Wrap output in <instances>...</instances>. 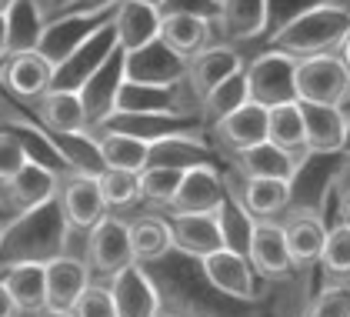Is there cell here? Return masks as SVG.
I'll return each mask as SVG.
<instances>
[{
  "mask_svg": "<svg viewBox=\"0 0 350 317\" xmlns=\"http://www.w3.org/2000/svg\"><path fill=\"white\" fill-rule=\"evenodd\" d=\"M204 277L211 281V288L234 301H254L257 297V274L247 261V254L241 251H230V247H220L214 254H207L204 261Z\"/></svg>",
  "mask_w": 350,
  "mask_h": 317,
  "instance_id": "cell-17",
  "label": "cell"
},
{
  "mask_svg": "<svg viewBox=\"0 0 350 317\" xmlns=\"http://www.w3.org/2000/svg\"><path fill=\"white\" fill-rule=\"evenodd\" d=\"M337 57L344 60V67H347V71H350V30H347V37L340 40V47H337Z\"/></svg>",
  "mask_w": 350,
  "mask_h": 317,
  "instance_id": "cell-52",
  "label": "cell"
},
{
  "mask_svg": "<svg viewBox=\"0 0 350 317\" xmlns=\"http://www.w3.org/2000/svg\"><path fill=\"white\" fill-rule=\"evenodd\" d=\"M94 281L87 261L74 257V254H57L47 261V307L57 311H70L74 301L83 294V288Z\"/></svg>",
  "mask_w": 350,
  "mask_h": 317,
  "instance_id": "cell-27",
  "label": "cell"
},
{
  "mask_svg": "<svg viewBox=\"0 0 350 317\" xmlns=\"http://www.w3.org/2000/svg\"><path fill=\"white\" fill-rule=\"evenodd\" d=\"M217 27L211 21H200V17H187V14H167L161 17V37L170 51H177L180 57H193L204 47H211V37H214Z\"/></svg>",
  "mask_w": 350,
  "mask_h": 317,
  "instance_id": "cell-32",
  "label": "cell"
},
{
  "mask_svg": "<svg viewBox=\"0 0 350 317\" xmlns=\"http://www.w3.org/2000/svg\"><path fill=\"white\" fill-rule=\"evenodd\" d=\"M0 238H3V220H0Z\"/></svg>",
  "mask_w": 350,
  "mask_h": 317,
  "instance_id": "cell-59",
  "label": "cell"
},
{
  "mask_svg": "<svg viewBox=\"0 0 350 317\" xmlns=\"http://www.w3.org/2000/svg\"><path fill=\"white\" fill-rule=\"evenodd\" d=\"M57 204H60L67 227L81 231V234H87L97 220H104L110 214L104 204V194L97 187V177H90V174H64L60 187H57Z\"/></svg>",
  "mask_w": 350,
  "mask_h": 317,
  "instance_id": "cell-9",
  "label": "cell"
},
{
  "mask_svg": "<svg viewBox=\"0 0 350 317\" xmlns=\"http://www.w3.org/2000/svg\"><path fill=\"white\" fill-rule=\"evenodd\" d=\"M24 164H27V151H24V144L17 140V134L14 131L0 127V184H3V181H10Z\"/></svg>",
  "mask_w": 350,
  "mask_h": 317,
  "instance_id": "cell-44",
  "label": "cell"
},
{
  "mask_svg": "<svg viewBox=\"0 0 350 317\" xmlns=\"http://www.w3.org/2000/svg\"><path fill=\"white\" fill-rule=\"evenodd\" d=\"M0 57H7V14H0Z\"/></svg>",
  "mask_w": 350,
  "mask_h": 317,
  "instance_id": "cell-53",
  "label": "cell"
},
{
  "mask_svg": "<svg viewBox=\"0 0 350 317\" xmlns=\"http://www.w3.org/2000/svg\"><path fill=\"white\" fill-rule=\"evenodd\" d=\"M94 137H97L104 167H120V170H137V174L147 167L150 144H144L137 137H127V134H113V131H94Z\"/></svg>",
  "mask_w": 350,
  "mask_h": 317,
  "instance_id": "cell-38",
  "label": "cell"
},
{
  "mask_svg": "<svg viewBox=\"0 0 350 317\" xmlns=\"http://www.w3.org/2000/svg\"><path fill=\"white\" fill-rule=\"evenodd\" d=\"M280 227H284V240H287L294 270H307V267H314L321 261L323 238H327V224H323L321 214L291 207V211H287V220H284Z\"/></svg>",
  "mask_w": 350,
  "mask_h": 317,
  "instance_id": "cell-21",
  "label": "cell"
},
{
  "mask_svg": "<svg viewBox=\"0 0 350 317\" xmlns=\"http://www.w3.org/2000/svg\"><path fill=\"white\" fill-rule=\"evenodd\" d=\"M227 187H224V174L214 164H197V167H187L184 177H180V187L170 201V214H217L220 201H224Z\"/></svg>",
  "mask_w": 350,
  "mask_h": 317,
  "instance_id": "cell-15",
  "label": "cell"
},
{
  "mask_svg": "<svg viewBox=\"0 0 350 317\" xmlns=\"http://www.w3.org/2000/svg\"><path fill=\"white\" fill-rule=\"evenodd\" d=\"M127 264H134L127 220L107 214L104 220H97L87 231V267H90V274L110 281L117 270H124Z\"/></svg>",
  "mask_w": 350,
  "mask_h": 317,
  "instance_id": "cell-6",
  "label": "cell"
},
{
  "mask_svg": "<svg viewBox=\"0 0 350 317\" xmlns=\"http://www.w3.org/2000/svg\"><path fill=\"white\" fill-rule=\"evenodd\" d=\"M70 314L74 317H117V307H113V294H110L107 281L100 284V281H90L83 294L74 301V307H70Z\"/></svg>",
  "mask_w": 350,
  "mask_h": 317,
  "instance_id": "cell-42",
  "label": "cell"
},
{
  "mask_svg": "<svg viewBox=\"0 0 350 317\" xmlns=\"http://www.w3.org/2000/svg\"><path fill=\"white\" fill-rule=\"evenodd\" d=\"M317 264L323 267V274L350 281V224L340 220V224L327 227V238H323V251Z\"/></svg>",
  "mask_w": 350,
  "mask_h": 317,
  "instance_id": "cell-41",
  "label": "cell"
},
{
  "mask_svg": "<svg viewBox=\"0 0 350 317\" xmlns=\"http://www.w3.org/2000/svg\"><path fill=\"white\" fill-rule=\"evenodd\" d=\"M154 164H161V167H197V164H217V147L204 137V131L197 134H177V137H167V140H157V144H150V151H147V167H154Z\"/></svg>",
  "mask_w": 350,
  "mask_h": 317,
  "instance_id": "cell-28",
  "label": "cell"
},
{
  "mask_svg": "<svg viewBox=\"0 0 350 317\" xmlns=\"http://www.w3.org/2000/svg\"><path fill=\"white\" fill-rule=\"evenodd\" d=\"M207 131H211L217 147H224L234 157V154H241L247 147L267 140V107L247 101L237 110H230L227 117H220L214 127H207Z\"/></svg>",
  "mask_w": 350,
  "mask_h": 317,
  "instance_id": "cell-18",
  "label": "cell"
},
{
  "mask_svg": "<svg viewBox=\"0 0 350 317\" xmlns=\"http://www.w3.org/2000/svg\"><path fill=\"white\" fill-rule=\"evenodd\" d=\"M54 84V64L40 51H21L3 57V71H0V87L3 94H10L14 101H37L44 90H51Z\"/></svg>",
  "mask_w": 350,
  "mask_h": 317,
  "instance_id": "cell-13",
  "label": "cell"
},
{
  "mask_svg": "<svg viewBox=\"0 0 350 317\" xmlns=\"http://www.w3.org/2000/svg\"><path fill=\"white\" fill-rule=\"evenodd\" d=\"M117 317H161V291L144 264H127L107 281Z\"/></svg>",
  "mask_w": 350,
  "mask_h": 317,
  "instance_id": "cell-14",
  "label": "cell"
},
{
  "mask_svg": "<svg viewBox=\"0 0 350 317\" xmlns=\"http://www.w3.org/2000/svg\"><path fill=\"white\" fill-rule=\"evenodd\" d=\"M120 0H81L77 10H113Z\"/></svg>",
  "mask_w": 350,
  "mask_h": 317,
  "instance_id": "cell-49",
  "label": "cell"
},
{
  "mask_svg": "<svg viewBox=\"0 0 350 317\" xmlns=\"http://www.w3.org/2000/svg\"><path fill=\"white\" fill-rule=\"evenodd\" d=\"M54 144L60 151V157H64V164H67V174H90V177H97L104 170V157H100L94 131L54 134Z\"/></svg>",
  "mask_w": 350,
  "mask_h": 317,
  "instance_id": "cell-35",
  "label": "cell"
},
{
  "mask_svg": "<svg viewBox=\"0 0 350 317\" xmlns=\"http://www.w3.org/2000/svg\"><path fill=\"white\" fill-rule=\"evenodd\" d=\"M127 231H131V251H134L137 264L163 261V257L174 251V238H170L167 217L144 214V217H137V220H127Z\"/></svg>",
  "mask_w": 350,
  "mask_h": 317,
  "instance_id": "cell-31",
  "label": "cell"
},
{
  "mask_svg": "<svg viewBox=\"0 0 350 317\" xmlns=\"http://www.w3.org/2000/svg\"><path fill=\"white\" fill-rule=\"evenodd\" d=\"M167 224H170L174 251L187 254L193 261H204L207 254H214V251L224 247V234H220L217 214H170L167 211Z\"/></svg>",
  "mask_w": 350,
  "mask_h": 317,
  "instance_id": "cell-19",
  "label": "cell"
},
{
  "mask_svg": "<svg viewBox=\"0 0 350 317\" xmlns=\"http://www.w3.org/2000/svg\"><path fill=\"white\" fill-rule=\"evenodd\" d=\"M217 3H220V0H217Z\"/></svg>",
  "mask_w": 350,
  "mask_h": 317,
  "instance_id": "cell-61",
  "label": "cell"
},
{
  "mask_svg": "<svg viewBox=\"0 0 350 317\" xmlns=\"http://www.w3.org/2000/svg\"><path fill=\"white\" fill-rule=\"evenodd\" d=\"M77 7H81V0H40L44 21H51V17H60V14H67V10H77Z\"/></svg>",
  "mask_w": 350,
  "mask_h": 317,
  "instance_id": "cell-47",
  "label": "cell"
},
{
  "mask_svg": "<svg viewBox=\"0 0 350 317\" xmlns=\"http://www.w3.org/2000/svg\"><path fill=\"white\" fill-rule=\"evenodd\" d=\"M180 177H184V167H144L140 170V201L154 204V207H170L177 187H180Z\"/></svg>",
  "mask_w": 350,
  "mask_h": 317,
  "instance_id": "cell-40",
  "label": "cell"
},
{
  "mask_svg": "<svg viewBox=\"0 0 350 317\" xmlns=\"http://www.w3.org/2000/svg\"><path fill=\"white\" fill-rule=\"evenodd\" d=\"M0 71H3V57H0ZM0 104H3V87H0Z\"/></svg>",
  "mask_w": 350,
  "mask_h": 317,
  "instance_id": "cell-57",
  "label": "cell"
},
{
  "mask_svg": "<svg viewBox=\"0 0 350 317\" xmlns=\"http://www.w3.org/2000/svg\"><path fill=\"white\" fill-rule=\"evenodd\" d=\"M113 34H117V44L120 51H137L150 40H157L161 34V10L154 3H144V0H120L113 7Z\"/></svg>",
  "mask_w": 350,
  "mask_h": 317,
  "instance_id": "cell-26",
  "label": "cell"
},
{
  "mask_svg": "<svg viewBox=\"0 0 350 317\" xmlns=\"http://www.w3.org/2000/svg\"><path fill=\"white\" fill-rule=\"evenodd\" d=\"M113 21V17H110ZM104 24L97 27L87 40H83L77 51L70 53V57H64L60 64L54 67V84L51 87H60V90H81L83 80L90 77L104 60H107L110 53L117 51L120 44H117V34H113V24Z\"/></svg>",
  "mask_w": 350,
  "mask_h": 317,
  "instance_id": "cell-10",
  "label": "cell"
},
{
  "mask_svg": "<svg viewBox=\"0 0 350 317\" xmlns=\"http://www.w3.org/2000/svg\"><path fill=\"white\" fill-rule=\"evenodd\" d=\"M300 104L304 131H307V151L310 154H340L344 134H347V114L337 104Z\"/></svg>",
  "mask_w": 350,
  "mask_h": 317,
  "instance_id": "cell-25",
  "label": "cell"
},
{
  "mask_svg": "<svg viewBox=\"0 0 350 317\" xmlns=\"http://www.w3.org/2000/svg\"><path fill=\"white\" fill-rule=\"evenodd\" d=\"M97 187L104 194L107 211H127L140 201V174L137 170H120V167H104L97 174Z\"/></svg>",
  "mask_w": 350,
  "mask_h": 317,
  "instance_id": "cell-39",
  "label": "cell"
},
{
  "mask_svg": "<svg viewBox=\"0 0 350 317\" xmlns=\"http://www.w3.org/2000/svg\"><path fill=\"white\" fill-rule=\"evenodd\" d=\"M267 140L291 151V154H310L307 151V131H304V114H300L297 101L267 107Z\"/></svg>",
  "mask_w": 350,
  "mask_h": 317,
  "instance_id": "cell-34",
  "label": "cell"
},
{
  "mask_svg": "<svg viewBox=\"0 0 350 317\" xmlns=\"http://www.w3.org/2000/svg\"><path fill=\"white\" fill-rule=\"evenodd\" d=\"M3 284L21 314H37L47 307V264L44 261H21V264L3 267Z\"/></svg>",
  "mask_w": 350,
  "mask_h": 317,
  "instance_id": "cell-30",
  "label": "cell"
},
{
  "mask_svg": "<svg viewBox=\"0 0 350 317\" xmlns=\"http://www.w3.org/2000/svg\"><path fill=\"white\" fill-rule=\"evenodd\" d=\"M57 187H60V174H54L44 164L27 160L10 181L0 184V214L3 217H17L24 211H33V207L54 201Z\"/></svg>",
  "mask_w": 350,
  "mask_h": 317,
  "instance_id": "cell-8",
  "label": "cell"
},
{
  "mask_svg": "<svg viewBox=\"0 0 350 317\" xmlns=\"http://www.w3.org/2000/svg\"><path fill=\"white\" fill-rule=\"evenodd\" d=\"M297 101L304 104H344L350 90V71L337 53H317L297 60L294 71Z\"/></svg>",
  "mask_w": 350,
  "mask_h": 317,
  "instance_id": "cell-4",
  "label": "cell"
},
{
  "mask_svg": "<svg viewBox=\"0 0 350 317\" xmlns=\"http://www.w3.org/2000/svg\"><path fill=\"white\" fill-rule=\"evenodd\" d=\"M350 30V10L340 3L321 0L314 7H307L304 14H297L287 27H280L273 37H267V47L291 53L297 60L304 57H317V53H337L340 40Z\"/></svg>",
  "mask_w": 350,
  "mask_h": 317,
  "instance_id": "cell-2",
  "label": "cell"
},
{
  "mask_svg": "<svg viewBox=\"0 0 350 317\" xmlns=\"http://www.w3.org/2000/svg\"><path fill=\"white\" fill-rule=\"evenodd\" d=\"M314 3H321V0H267V34H264V40L273 37L280 27H287L297 14H304Z\"/></svg>",
  "mask_w": 350,
  "mask_h": 317,
  "instance_id": "cell-45",
  "label": "cell"
},
{
  "mask_svg": "<svg viewBox=\"0 0 350 317\" xmlns=\"http://www.w3.org/2000/svg\"><path fill=\"white\" fill-rule=\"evenodd\" d=\"M310 154H291L270 140H260L254 147H247L241 154H234L237 174L241 177H277V181H294L297 170L304 167V160Z\"/></svg>",
  "mask_w": 350,
  "mask_h": 317,
  "instance_id": "cell-24",
  "label": "cell"
},
{
  "mask_svg": "<svg viewBox=\"0 0 350 317\" xmlns=\"http://www.w3.org/2000/svg\"><path fill=\"white\" fill-rule=\"evenodd\" d=\"M220 37L227 44H247L267 34V0H220Z\"/></svg>",
  "mask_w": 350,
  "mask_h": 317,
  "instance_id": "cell-29",
  "label": "cell"
},
{
  "mask_svg": "<svg viewBox=\"0 0 350 317\" xmlns=\"http://www.w3.org/2000/svg\"><path fill=\"white\" fill-rule=\"evenodd\" d=\"M187 57H180L177 51H170L161 37L137 47V51H124V71H127V80H137V84H161V87H170V84H180L187 80Z\"/></svg>",
  "mask_w": 350,
  "mask_h": 317,
  "instance_id": "cell-11",
  "label": "cell"
},
{
  "mask_svg": "<svg viewBox=\"0 0 350 317\" xmlns=\"http://www.w3.org/2000/svg\"><path fill=\"white\" fill-rule=\"evenodd\" d=\"M304 317H350V284H327L314 294Z\"/></svg>",
  "mask_w": 350,
  "mask_h": 317,
  "instance_id": "cell-43",
  "label": "cell"
},
{
  "mask_svg": "<svg viewBox=\"0 0 350 317\" xmlns=\"http://www.w3.org/2000/svg\"><path fill=\"white\" fill-rule=\"evenodd\" d=\"M340 110H344V114L350 117V90H347V97H344V104H340Z\"/></svg>",
  "mask_w": 350,
  "mask_h": 317,
  "instance_id": "cell-56",
  "label": "cell"
},
{
  "mask_svg": "<svg viewBox=\"0 0 350 317\" xmlns=\"http://www.w3.org/2000/svg\"><path fill=\"white\" fill-rule=\"evenodd\" d=\"M70 238V227L60 214V204L47 201L33 211H24L10 220H3V238H0V270L21 261H51L64 254Z\"/></svg>",
  "mask_w": 350,
  "mask_h": 317,
  "instance_id": "cell-1",
  "label": "cell"
},
{
  "mask_svg": "<svg viewBox=\"0 0 350 317\" xmlns=\"http://www.w3.org/2000/svg\"><path fill=\"white\" fill-rule=\"evenodd\" d=\"M247 67V64H243ZM243 67L237 74H230L227 80H220L217 87H211L204 97H200V121H204V127H214L220 117H227L230 110H237L241 104H247L250 97H247V74H243Z\"/></svg>",
  "mask_w": 350,
  "mask_h": 317,
  "instance_id": "cell-37",
  "label": "cell"
},
{
  "mask_svg": "<svg viewBox=\"0 0 350 317\" xmlns=\"http://www.w3.org/2000/svg\"><path fill=\"white\" fill-rule=\"evenodd\" d=\"M44 10L40 0H14L7 10V53L37 51L40 34H44Z\"/></svg>",
  "mask_w": 350,
  "mask_h": 317,
  "instance_id": "cell-33",
  "label": "cell"
},
{
  "mask_svg": "<svg viewBox=\"0 0 350 317\" xmlns=\"http://www.w3.org/2000/svg\"><path fill=\"white\" fill-rule=\"evenodd\" d=\"M30 117L47 127L51 134H77L87 131V110H83V101L77 90H60V87H51L44 90L37 101H30Z\"/></svg>",
  "mask_w": 350,
  "mask_h": 317,
  "instance_id": "cell-20",
  "label": "cell"
},
{
  "mask_svg": "<svg viewBox=\"0 0 350 317\" xmlns=\"http://www.w3.org/2000/svg\"><path fill=\"white\" fill-rule=\"evenodd\" d=\"M237 181H241V184L234 187L224 177V184L241 197L243 207L254 214L257 220H273V217L287 214V207L294 204V187H291V181H277V177H241V174H237Z\"/></svg>",
  "mask_w": 350,
  "mask_h": 317,
  "instance_id": "cell-22",
  "label": "cell"
},
{
  "mask_svg": "<svg viewBox=\"0 0 350 317\" xmlns=\"http://www.w3.org/2000/svg\"><path fill=\"white\" fill-rule=\"evenodd\" d=\"M340 220L350 224V187L340 184Z\"/></svg>",
  "mask_w": 350,
  "mask_h": 317,
  "instance_id": "cell-50",
  "label": "cell"
},
{
  "mask_svg": "<svg viewBox=\"0 0 350 317\" xmlns=\"http://www.w3.org/2000/svg\"><path fill=\"white\" fill-rule=\"evenodd\" d=\"M157 10H161V17L187 14V17H200V21H211V24H217V17H220V3L217 0H161Z\"/></svg>",
  "mask_w": 350,
  "mask_h": 317,
  "instance_id": "cell-46",
  "label": "cell"
},
{
  "mask_svg": "<svg viewBox=\"0 0 350 317\" xmlns=\"http://www.w3.org/2000/svg\"><path fill=\"white\" fill-rule=\"evenodd\" d=\"M144 3H154V7H157V3H161V0H144Z\"/></svg>",
  "mask_w": 350,
  "mask_h": 317,
  "instance_id": "cell-58",
  "label": "cell"
},
{
  "mask_svg": "<svg viewBox=\"0 0 350 317\" xmlns=\"http://www.w3.org/2000/svg\"><path fill=\"white\" fill-rule=\"evenodd\" d=\"M17 304H14V297L7 291V284H3V277H0V317H17Z\"/></svg>",
  "mask_w": 350,
  "mask_h": 317,
  "instance_id": "cell-48",
  "label": "cell"
},
{
  "mask_svg": "<svg viewBox=\"0 0 350 317\" xmlns=\"http://www.w3.org/2000/svg\"><path fill=\"white\" fill-rule=\"evenodd\" d=\"M127 80V71H124V51L110 53L107 60L83 80V87L77 90L83 101V110H87V131H94L97 124H104L110 114L117 110V94Z\"/></svg>",
  "mask_w": 350,
  "mask_h": 317,
  "instance_id": "cell-12",
  "label": "cell"
},
{
  "mask_svg": "<svg viewBox=\"0 0 350 317\" xmlns=\"http://www.w3.org/2000/svg\"><path fill=\"white\" fill-rule=\"evenodd\" d=\"M10 7H14V0H0V14H7Z\"/></svg>",
  "mask_w": 350,
  "mask_h": 317,
  "instance_id": "cell-55",
  "label": "cell"
},
{
  "mask_svg": "<svg viewBox=\"0 0 350 317\" xmlns=\"http://www.w3.org/2000/svg\"><path fill=\"white\" fill-rule=\"evenodd\" d=\"M294 71H297V57L277 51V47L260 51L243 67V74H247V97L260 107H277V104L297 101Z\"/></svg>",
  "mask_w": 350,
  "mask_h": 317,
  "instance_id": "cell-3",
  "label": "cell"
},
{
  "mask_svg": "<svg viewBox=\"0 0 350 317\" xmlns=\"http://www.w3.org/2000/svg\"><path fill=\"white\" fill-rule=\"evenodd\" d=\"M247 261L254 267V274L260 281H287L294 274V261L284 240V227L277 220H257L254 224V238L247 247Z\"/></svg>",
  "mask_w": 350,
  "mask_h": 317,
  "instance_id": "cell-16",
  "label": "cell"
},
{
  "mask_svg": "<svg viewBox=\"0 0 350 317\" xmlns=\"http://www.w3.org/2000/svg\"><path fill=\"white\" fill-rule=\"evenodd\" d=\"M224 187H227V184H224ZM217 220H220L224 247L247 254L250 238H254V224H257V217L243 207V201L234 194V190H230V187H227V194H224V201H220V207H217Z\"/></svg>",
  "mask_w": 350,
  "mask_h": 317,
  "instance_id": "cell-36",
  "label": "cell"
},
{
  "mask_svg": "<svg viewBox=\"0 0 350 317\" xmlns=\"http://www.w3.org/2000/svg\"><path fill=\"white\" fill-rule=\"evenodd\" d=\"M243 64L247 60L234 51V44H211V47H204L200 53H193L187 64V87L193 90L197 104H200V97L211 87H217L220 80H227L230 74H237Z\"/></svg>",
  "mask_w": 350,
  "mask_h": 317,
  "instance_id": "cell-23",
  "label": "cell"
},
{
  "mask_svg": "<svg viewBox=\"0 0 350 317\" xmlns=\"http://www.w3.org/2000/svg\"><path fill=\"white\" fill-rule=\"evenodd\" d=\"M344 157H350V117H347V134H344V151H340Z\"/></svg>",
  "mask_w": 350,
  "mask_h": 317,
  "instance_id": "cell-54",
  "label": "cell"
},
{
  "mask_svg": "<svg viewBox=\"0 0 350 317\" xmlns=\"http://www.w3.org/2000/svg\"><path fill=\"white\" fill-rule=\"evenodd\" d=\"M17 317H74L70 311H57V307H44V311H37V314H17Z\"/></svg>",
  "mask_w": 350,
  "mask_h": 317,
  "instance_id": "cell-51",
  "label": "cell"
},
{
  "mask_svg": "<svg viewBox=\"0 0 350 317\" xmlns=\"http://www.w3.org/2000/svg\"><path fill=\"white\" fill-rule=\"evenodd\" d=\"M94 131H113L137 137L144 144H157L177 134H197L207 131L200 114H161V110H113L104 124H97Z\"/></svg>",
  "mask_w": 350,
  "mask_h": 317,
  "instance_id": "cell-5",
  "label": "cell"
},
{
  "mask_svg": "<svg viewBox=\"0 0 350 317\" xmlns=\"http://www.w3.org/2000/svg\"><path fill=\"white\" fill-rule=\"evenodd\" d=\"M110 17H113V10H67L60 17H51L44 24L37 51L57 67L64 57H70V53L77 51L97 27L107 24Z\"/></svg>",
  "mask_w": 350,
  "mask_h": 317,
  "instance_id": "cell-7",
  "label": "cell"
},
{
  "mask_svg": "<svg viewBox=\"0 0 350 317\" xmlns=\"http://www.w3.org/2000/svg\"><path fill=\"white\" fill-rule=\"evenodd\" d=\"M0 277H3V270H0Z\"/></svg>",
  "mask_w": 350,
  "mask_h": 317,
  "instance_id": "cell-60",
  "label": "cell"
}]
</instances>
